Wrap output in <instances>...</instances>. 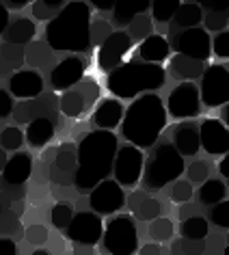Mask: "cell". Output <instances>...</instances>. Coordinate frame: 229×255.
I'll return each mask as SVG.
<instances>
[{"mask_svg":"<svg viewBox=\"0 0 229 255\" xmlns=\"http://www.w3.org/2000/svg\"><path fill=\"white\" fill-rule=\"evenodd\" d=\"M145 197H147V195H145V190H136V193H132L128 197V210H130V212H134V210L141 206V201L145 199Z\"/></svg>","mask_w":229,"mask_h":255,"instance_id":"cell-52","label":"cell"},{"mask_svg":"<svg viewBox=\"0 0 229 255\" xmlns=\"http://www.w3.org/2000/svg\"><path fill=\"white\" fill-rule=\"evenodd\" d=\"M201 20H203L201 4H197V2H182L180 9L175 11L173 20H171V28H173L171 33L177 35V30H180V28H184V30L197 28L201 24Z\"/></svg>","mask_w":229,"mask_h":255,"instance_id":"cell-24","label":"cell"},{"mask_svg":"<svg viewBox=\"0 0 229 255\" xmlns=\"http://www.w3.org/2000/svg\"><path fill=\"white\" fill-rule=\"evenodd\" d=\"M203 69H206V63L186 59V56H182V54H173V56H171V61H169V72L177 80H195V78H201Z\"/></svg>","mask_w":229,"mask_h":255,"instance_id":"cell-25","label":"cell"},{"mask_svg":"<svg viewBox=\"0 0 229 255\" xmlns=\"http://www.w3.org/2000/svg\"><path fill=\"white\" fill-rule=\"evenodd\" d=\"M85 61L80 56H65L63 61H59L50 72V85H52L54 91L65 93L69 89H74L78 82L85 78Z\"/></svg>","mask_w":229,"mask_h":255,"instance_id":"cell-14","label":"cell"},{"mask_svg":"<svg viewBox=\"0 0 229 255\" xmlns=\"http://www.w3.org/2000/svg\"><path fill=\"white\" fill-rule=\"evenodd\" d=\"M63 7H65L63 0H37L33 2V15L39 22H52L63 11Z\"/></svg>","mask_w":229,"mask_h":255,"instance_id":"cell-33","label":"cell"},{"mask_svg":"<svg viewBox=\"0 0 229 255\" xmlns=\"http://www.w3.org/2000/svg\"><path fill=\"white\" fill-rule=\"evenodd\" d=\"M151 2H143V4H114L113 7V22L117 24V26H130L132 20H134L136 15L145 13V11L149 9Z\"/></svg>","mask_w":229,"mask_h":255,"instance_id":"cell-30","label":"cell"},{"mask_svg":"<svg viewBox=\"0 0 229 255\" xmlns=\"http://www.w3.org/2000/svg\"><path fill=\"white\" fill-rule=\"evenodd\" d=\"M113 28L111 24L104 22V20H95L91 24V28H89V37H91V46H102L108 37H111Z\"/></svg>","mask_w":229,"mask_h":255,"instance_id":"cell-43","label":"cell"},{"mask_svg":"<svg viewBox=\"0 0 229 255\" xmlns=\"http://www.w3.org/2000/svg\"><path fill=\"white\" fill-rule=\"evenodd\" d=\"M2 4L7 7V11L9 9H22V7L28 4V0H7V2H2Z\"/></svg>","mask_w":229,"mask_h":255,"instance_id":"cell-56","label":"cell"},{"mask_svg":"<svg viewBox=\"0 0 229 255\" xmlns=\"http://www.w3.org/2000/svg\"><path fill=\"white\" fill-rule=\"evenodd\" d=\"M65 234H67L69 240H74V245L95 247L102 240L104 225H102L100 214H95V212H78V214L72 216V221H69Z\"/></svg>","mask_w":229,"mask_h":255,"instance_id":"cell-11","label":"cell"},{"mask_svg":"<svg viewBox=\"0 0 229 255\" xmlns=\"http://www.w3.org/2000/svg\"><path fill=\"white\" fill-rule=\"evenodd\" d=\"M177 214H180V219H190V216H195V208L193 206L180 208V210H177Z\"/></svg>","mask_w":229,"mask_h":255,"instance_id":"cell-58","label":"cell"},{"mask_svg":"<svg viewBox=\"0 0 229 255\" xmlns=\"http://www.w3.org/2000/svg\"><path fill=\"white\" fill-rule=\"evenodd\" d=\"M130 50H132V39L128 37V33L125 30H113L111 37L98 50V67L102 72L111 74L113 69L121 65Z\"/></svg>","mask_w":229,"mask_h":255,"instance_id":"cell-13","label":"cell"},{"mask_svg":"<svg viewBox=\"0 0 229 255\" xmlns=\"http://www.w3.org/2000/svg\"><path fill=\"white\" fill-rule=\"evenodd\" d=\"M56 130V124L48 117H39L33 119L30 124H26V143L30 147H43L52 141Z\"/></svg>","mask_w":229,"mask_h":255,"instance_id":"cell-23","label":"cell"},{"mask_svg":"<svg viewBox=\"0 0 229 255\" xmlns=\"http://www.w3.org/2000/svg\"><path fill=\"white\" fill-rule=\"evenodd\" d=\"M91 4L65 2V7L46 26V43L59 52H87L91 48Z\"/></svg>","mask_w":229,"mask_h":255,"instance_id":"cell-3","label":"cell"},{"mask_svg":"<svg viewBox=\"0 0 229 255\" xmlns=\"http://www.w3.org/2000/svg\"><path fill=\"white\" fill-rule=\"evenodd\" d=\"M24 143V132L20 128H4L0 132V147L4 151H17Z\"/></svg>","mask_w":229,"mask_h":255,"instance_id":"cell-40","label":"cell"},{"mask_svg":"<svg viewBox=\"0 0 229 255\" xmlns=\"http://www.w3.org/2000/svg\"><path fill=\"white\" fill-rule=\"evenodd\" d=\"M188 180L190 182H195V184H203L208 180V173H210V167H208V162H203V160H195L193 164L188 167Z\"/></svg>","mask_w":229,"mask_h":255,"instance_id":"cell-48","label":"cell"},{"mask_svg":"<svg viewBox=\"0 0 229 255\" xmlns=\"http://www.w3.org/2000/svg\"><path fill=\"white\" fill-rule=\"evenodd\" d=\"M199 100L208 108H219L229 102V69L225 63L210 65L201 74Z\"/></svg>","mask_w":229,"mask_h":255,"instance_id":"cell-7","label":"cell"},{"mask_svg":"<svg viewBox=\"0 0 229 255\" xmlns=\"http://www.w3.org/2000/svg\"><path fill=\"white\" fill-rule=\"evenodd\" d=\"M7 151H4L2 147H0V173H2V169H4V164H7Z\"/></svg>","mask_w":229,"mask_h":255,"instance_id":"cell-60","label":"cell"},{"mask_svg":"<svg viewBox=\"0 0 229 255\" xmlns=\"http://www.w3.org/2000/svg\"><path fill=\"white\" fill-rule=\"evenodd\" d=\"M72 216H74L72 203L69 201H56L52 206V212H50V221H52V225L61 232V229H67Z\"/></svg>","mask_w":229,"mask_h":255,"instance_id":"cell-36","label":"cell"},{"mask_svg":"<svg viewBox=\"0 0 229 255\" xmlns=\"http://www.w3.org/2000/svg\"><path fill=\"white\" fill-rule=\"evenodd\" d=\"M203 7L210 9L208 13H203V20H201V22H206V28H203L206 33L208 30H214V33L227 30V20H229V9L227 7H212V4H203Z\"/></svg>","mask_w":229,"mask_h":255,"instance_id":"cell-32","label":"cell"},{"mask_svg":"<svg viewBox=\"0 0 229 255\" xmlns=\"http://www.w3.org/2000/svg\"><path fill=\"white\" fill-rule=\"evenodd\" d=\"M164 80H167V72H164L162 65L143 63V61H128L108 74L106 87L117 98L130 100L147 91L162 89Z\"/></svg>","mask_w":229,"mask_h":255,"instance_id":"cell-4","label":"cell"},{"mask_svg":"<svg viewBox=\"0 0 229 255\" xmlns=\"http://www.w3.org/2000/svg\"><path fill=\"white\" fill-rule=\"evenodd\" d=\"M219 171L223 173V177H229V156H223V160L219 162Z\"/></svg>","mask_w":229,"mask_h":255,"instance_id":"cell-57","label":"cell"},{"mask_svg":"<svg viewBox=\"0 0 229 255\" xmlns=\"http://www.w3.org/2000/svg\"><path fill=\"white\" fill-rule=\"evenodd\" d=\"M169 121L167 108L156 93H143L123 111L121 134L138 149L151 147Z\"/></svg>","mask_w":229,"mask_h":255,"instance_id":"cell-2","label":"cell"},{"mask_svg":"<svg viewBox=\"0 0 229 255\" xmlns=\"http://www.w3.org/2000/svg\"><path fill=\"white\" fill-rule=\"evenodd\" d=\"M221 108H223V111H221V117H223L221 124H227V121H229V119H227V117H229V108H227V104L221 106Z\"/></svg>","mask_w":229,"mask_h":255,"instance_id":"cell-61","label":"cell"},{"mask_svg":"<svg viewBox=\"0 0 229 255\" xmlns=\"http://www.w3.org/2000/svg\"><path fill=\"white\" fill-rule=\"evenodd\" d=\"M102 240L111 255H134L138 251V232L128 214H119L108 221Z\"/></svg>","mask_w":229,"mask_h":255,"instance_id":"cell-6","label":"cell"},{"mask_svg":"<svg viewBox=\"0 0 229 255\" xmlns=\"http://www.w3.org/2000/svg\"><path fill=\"white\" fill-rule=\"evenodd\" d=\"M193 197V184L186 180H175L173 186H171V199L175 203H184Z\"/></svg>","mask_w":229,"mask_h":255,"instance_id":"cell-45","label":"cell"},{"mask_svg":"<svg viewBox=\"0 0 229 255\" xmlns=\"http://www.w3.org/2000/svg\"><path fill=\"white\" fill-rule=\"evenodd\" d=\"M186 171L184 158L177 154V149L171 143H162L154 149V154L145 162L143 171V188L145 190H162L167 184H173L180 180V175Z\"/></svg>","mask_w":229,"mask_h":255,"instance_id":"cell-5","label":"cell"},{"mask_svg":"<svg viewBox=\"0 0 229 255\" xmlns=\"http://www.w3.org/2000/svg\"><path fill=\"white\" fill-rule=\"evenodd\" d=\"M117 149V136L108 130H93L80 138L74 175V188L80 195H89L100 182L108 180Z\"/></svg>","mask_w":229,"mask_h":255,"instance_id":"cell-1","label":"cell"},{"mask_svg":"<svg viewBox=\"0 0 229 255\" xmlns=\"http://www.w3.org/2000/svg\"><path fill=\"white\" fill-rule=\"evenodd\" d=\"M210 221L214 223L216 227H229V201H221L216 203V206L212 208V212H210Z\"/></svg>","mask_w":229,"mask_h":255,"instance_id":"cell-47","label":"cell"},{"mask_svg":"<svg viewBox=\"0 0 229 255\" xmlns=\"http://www.w3.org/2000/svg\"><path fill=\"white\" fill-rule=\"evenodd\" d=\"M171 138H173V147L177 149V154L182 158L184 156H195L197 151L201 149L199 145V128L195 124H190V121H182V124H177L173 128V132H171Z\"/></svg>","mask_w":229,"mask_h":255,"instance_id":"cell-20","label":"cell"},{"mask_svg":"<svg viewBox=\"0 0 229 255\" xmlns=\"http://www.w3.org/2000/svg\"><path fill=\"white\" fill-rule=\"evenodd\" d=\"M30 175H33V158L26 151H17L7 160L2 173H0V184L2 186H24Z\"/></svg>","mask_w":229,"mask_h":255,"instance_id":"cell-19","label":"cell"},{"mask_svg":"<svg viewBox=\"0 0 229 255\" xmlns=\"http://www.w3.org/2000/svg\"><path fill=\"white\" fill-rule=\"evenodd\" d=\"M93 7H95V9H102V11H111L114 4H113V2H108V4H106V2H93Z\"/></svg>","mask_w":229,"mask_h":255,"instance_id":"cell-59","label":"cell"},{"mask_svg":"<svg viewBox=\"0 0 229 255\" xmlns=\"http://www.w3.org/2000/svg\"><path fill=\"white\" fill-rule=\"evenodd\" d=\"M7 26H9V11L2 2H0V35H4Z\"/></svg>","mask_w":229,"mask_h":255,"instance_id":"cell-53","label":"cell"},{"mask_svg":"<svg viewBox=\"0 0 229 255\" xmlns=\"http://www.w3.org/2000/svg\"><path fill=\"white\" fill-rule=\"evenodd\" d=\"M59 106V100L50 93H41L37 98L28 100V102H22L17 108H13V115H15V121L17 124H30L33 119H39V117H48V119H54V108Z\"/></svg>","mask_w":229,"mask_h":255,"instance_id":"cell-17","label":"cell"},{"mask_svg":"<svg viewBox=\"0 0 229 255\" xmlns=\"http://www.w3.org/2000/svg\"><path fill=\"white\" fill-rule=\"evenodd\" d=\"M180 0H156V2H151V13H154V20L160 22V24H167L173 20L175 11L180 9Z\"/></svg>","mask_w":229,"mask_h":255,"instance_id":"cell-35","label":"cell"},{"mask_svg":"<svg viewBox=\"0 0 229 255\" xmlns=\"http://www.w3.org/2000/svg\"><path fill=\"white\" fill-rule=\"evenodd\" d=\"M227 186L223 180H206L199 188V201L206 206H216V203L225 201Z\"/></svg>","mask_w":229,"mask_h":255,"instance_id":"cell-29","label":"cell"},{"mask_svg":"<svg viewBox=\"0 0 229 255\" xmlns=\"http://www.w3.org/2000/svg\"><path fill=\"white\" fill-rule=\"evenodd\" d=\"M76 175V147L72 143H63L48 167V177L54 186H74Z\"/></svg>","mask_w":229,"mask_h":255,"instance_id":"cell-15","label":"cell"},{"mask_svg":"<svg viewBox=\"0 0 229 255\" xmlns=\"http://www.w3.org/2000/svg\"><path fill=\"white\" fill-rule=\"evenodd\" d=\"M167 115L175 119H190L201 113V100H199V89L193 82H182L173 91L169 93L167 100Z\"/></svg>","mask_w":229,"mask_h":255,"instance_id":"cell-10","label":"cell"},{"mask_svg":"<svg viewBox=\"0 0 229 255\" xmlns=\"http://www.w3.org/2000/svg\"><path fill=\"white\" fill-rule=\"evenodd\" d=\"M26 240L30 242V245H35V247H41V245H46V242L50 240V234H48V229L39 225V223H33V225H28L26 227Z\"/></svg>","mask_w":229,"mask_h":255,"instance_id":"cell-46","label":"cell"},{"mask_svg":"<svg viewBox=\"0 0 229 255\" xmlns=\"http://www.w3.org/2000/svg\"><path fill=\"white\" fill-rule=\"evenodd\" d=\"M182 236L184 238H190V240H203L208 236V221L199 214L190 216V219H184Z\"/></svg>","mask_w":229,"mask_h":255,"instance_id":"cell-34","label":"cell"},{"mask_svg":"<svg viewBox=\"0 0 229 255\" xmlns=\"http://www.w3.org/2000/svg\"><path fill=\"white\" fill-rule=\"evenodd\" d=\"M11 113H13V98H11L9 91L0 89V119L9 117Z\"/></svg>","mask_w":229,"mask_h":255,"instance_id":"cell-50","label":"cell"},{"mask_svg":"<svg viewBox=\"0 0 229 255\" xmlns=\"http://www.w3.org/2000/svg\"><path fill=\"white\" fill-rule=\"evenodd\" d=\"M74 255H95V253H93V247H87V245H74Z\"/></svg>","mask_w":229,"mask_h":255,"instance_id":"cell-55","label":"cell"},{"mask_svg":"<svg viewBox=\"0 0 229 255\" xmlns=\"http://www.w3.org/2000/svg\"><path fill=\"white\" fill-rule=\"evenodd\" d=\"M206 251V242L203 240H173L171 245V255H203Z\"/></svg>","mask_w":229,"mask_h":255,"instance_id":"cell-39","label":"cell"},{"mask_svg":"<svg viewBox=\"0 0 229 255\" xmlns=\"http://www.w3.org/2000/svg\"><path fill=\"white\" fill-rule=\"evenodd\" d=\"M0 255H17L15 242L11 238H7V236H2V238H0Z\"/></svg>","mask_w":229,"mask_h":255,"instance_id":"cell-51","label":"cell"},{"mask_svg":"<svg viewBox=\"0 0 229 255\" xmlns=\"http://www.w3.org/2000/svg\"><path fill=\"white\" fill-rule=\"evenodd\" d=\"M128 37L132 41H143V39H147V37L154 33V24H151V20H149V15H145V13H141V15H136L134 20H132V24L128 26Z\"/></svg>","mask_w":229,"mask_h":255,"instance_id":"cell-37","label":"cell"},{"mask_svg":"<svg viewBox=\"0 0 229 255\" xmlns=\"http://www.w3.org/2000/svg\"><path fill=\"white\" fill-rule=\"evenodd\" d=\"M35 37V24L26 20V17H17V20L9 22L7 30H4V43H13V46H26Z\"/></svg>","mask_w":229,"mask_h":255,"instance_id":"cell-26","label":"cell"},{"mask_svg":"<svg viewBox=\"0 0 229 255\" xmlns=\"http://www.w3.org/2000/svg\"><path fill=\"white\" fill-rule=\"evenodd\" d=\"M24 54H26V61L37 69H46L54 65V52L50 50L46 41H33Z\"/></svg>","mask_w":229,"mask_h":255,"instance_id":"cell-28","label":"cell"},{"mask_svg":"<svg viewBox=\"0 0 229 255\" xmlns=\"http://www.w3.org/2000/svg\"><path fill=\"white\" fill-rule=\"evenodd\" d=\"M30 255H52L50 251H46V249H37V251H33Z\"/></svg>","mask_w":229,"mask_h":255,"instance_id":"cell-62","label":"cell"},{"mask_svg":"<svg viewBox=\"0 0 229 255\" xmlns=\"http://www.w3.org/2000/svg\"><path fill=\"white\" fill-rule=\"evenodd\" d=\"M17 227H20V216H17L11 208L0 210V234L9 236V234L17 232Z\"/></svg>","mask_w":229,"mask_h":255,"instance_id":"cell-44","label":"cell"},{"mask_svg":"<svg viewBox=\"0 0 229 255\" xmlns=\"http://www.w3.org/2000/svg\"><path fill=\"white\" fill-rule=\"evenodd\" d=\"M169 52H171L169 39H164L162 35H149L147 39L138 43V56H141L143 63L160 65L164 59H169Z\"/></svg>","mask_w":229,"mask_h":255,"instance_id":"cell-22","label":"cell"},{"mask_svg":"<svg viewBox=\"0 0 229 255\" xmlns=\"http://www.w3.org/2000/svg\"><path fill=\"white\" fill-rule=\"evenodd\" d=\"M74 89L82 95L87 108H91L95 102L100 100V85H98V80H95V78H89V76H85V78H82Z\"/></svg>","mask_w":229,"mask_h":255,"instance_id":"cell-38","label":"cell"},{"mask_svg":"<svg viewBox=\"0 0 229 255\" xmlns=\"http://www.w3.org/2000/svg\"><path fill=\"white\" fill-rule=\"evenodd\" d=\"M59 108H61V113L65 115V117H69V119L80 117V115L87 111L85 100H82V95L76 91V89H69V91H65V93L61 95Z\"/></svg>","mask_w":229,"mask_h":255,"instance_id":"cell-31","label":"cell"},{"mask_svg":"<svg viewBox=\"0 0 229 255\" xmlns=\"http://www.w3.org/2000/svg\"><path fill=\"white\" fill-rule=\"evenodd\" d=\"M199 145L210 156H225L229 151V130L219 119H203L199 126Z\"/></svg>","mask_w":229,"mask_h":255,"instance_id":"cell-16","label":"cell"},{"mask_svg":"<svg viewBox=\"0 0 229 255\" xmlns=\"http://www.w3.org/2000/svg\"><path fill=\"white\" fill-rule=\"evenodd\" d=\"M169 46H173L177 54L199 63H206L210 59V54H212V39H210V35L201 26L182 30L180 35H173V41Z\"/></svg>","mask_w":229,"mask_h":255,"instance_id":"cell-9","label":"cell"},{"mask_svg":"<svg viewBox=\"0 0 229 255\" xmlns=\"http://www.w3.org/2000/svg\"><path fill=\"white\" fill-rule=\"evenodd\" d=\"M138 255H162L160 245H145L143 249H138Z\"/></svg>","mask_w":229,"mask_h":255,"instance_id":"cell-54","label":"cell"},{"mask_svg":"<svg viewBox=\"0 0 229 255\" xmlns=\"http://www.w3.org/2000/svg\"><path fill=\"white\" fill-rule=\"evenodd\" d=\"M24 59V46H13V43H2L0 46V78H7V74L17 72V67H22Z\"/></svg>","mask_w":229,"mask_h":255,"instance_id":"cell-27","label":"cell"},{"mask_svg":"<svg viewBox=\"0 0 229 255\" xmlns=\"http://www.w3.org/2000/svg\"><path fill=\"white\" fill-rule=\"evenodd\" d=\"M91 119H93V124L98 126V130L113 132L114 128L121 124V119H123V106H121V102H117V100H104L98 108H95V113H93Z\"/></svg>","mask_w":229,"mask_h":255,"instance_id":"cell-21","label":"cell"},{"mask_svg":"<svg viewBox=\"0 0 229 255\" xmlns=\"http://www.w3.org/2000/svg\"><path fill=\"white\" fill-rule=\"evenodd\" d=\"M89 206L95 214H114L125 206V193L114 180H104L89 193Z\"/></svg>","mask_w":229,"mask_h":255,"instance_id":"cell-12","label":"cell"},{"mask_svg":"<svg viewBox=\"0 0 229 255\" xmlns=\"http://www.w3.org/2000/svg\"><path fill=\"white\" fill-rule=\"evenodd\" d=\"M214 54L219 59H229V33L227 30H221L214 37Z\"/></svg>","mask_w":229,"mask_h":255,"instance_id":"cell-49","label":"cell"},{"mask_svg":"<svg viewBox=\"0 0 229 255\" xmlns=\"http://www.w3.org/2000/svg\"><path fill=\"white\" fill-rule=\"evenodd\" d=\"M9 93L20 100L37 98L43 93V76L37 69H17L9 78Z\"/></svg>","mask_w":229,"mask_h":255,"instance_id":"cell-18","label":"cell"},{"mask_svg":"<svg viewBox=\"0 0 229 255\" xmlns=\"http://www.w3.org/2000/svg\"><path fill=\"white\" fill-rule=\"evenodd\" d=\"M143 162H145V156L143 151L134 147V145L125 143L123 147L117 149L114 154V162H113V173H114V182L119 186H136L138 180H141V173H143Z\"/></svg>","mask_w":229,"mask_h":255,"instance_id":"cell-8","label":"cell"},{"mask_svg":"<svg viewBox=\"0 0 229 255\" xmlns=\"http://www.w3.org/2000/svg\"><path fill=\"white\" fill-rule=\"evenodd\" d=\"M149 236L158 242L169 240L171 236H173V223H171V219H162V216L154 219L149 225Z\"/></svg>","mask_w":229,"mask_h":255,"instance_id":"cell-42","label":"cell"},{"mask_svg":"<svg viewBox=\"0 0 229 255\" xmlns=\"http://www.w3.org/2000/svg\"><path fill=\"white\" fill-rule=\"evenodd\" d=\"M160 212H162V203L158 199H151V197H145L141 201V206L134 210L138 221H154L160 216Z\"/></svg>","mask_w":229,"mask_h":255,"instance_id":"cell-41","label":"cell"}]
</instances>
